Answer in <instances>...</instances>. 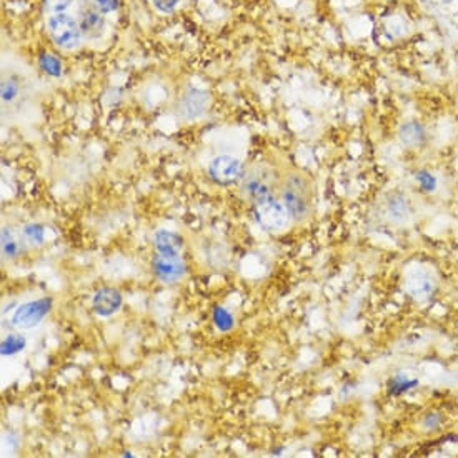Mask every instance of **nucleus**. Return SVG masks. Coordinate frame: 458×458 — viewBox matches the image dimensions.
Wrapping results in <instances>:
<instances>
[{
	"label": "nucleus",
	"mask_w": 458,
	"mask_h": 458,
	"mask_svg": "<svg viewBox=\"0 0 458 458\" xmlns=\"http://www.w3.org/2000/svg\"><path fill=\"white\" fill-rule=\"evenodd\" d=\"M280 187V182L275 175V171L268 165H254V167L243 175L240 193L248 202H260L268 197H274V193Z\"/></svg>",
	"instance_id": "obj_2"
},
{
	"label": "nucleus",
	"mask_w": 458,
	"mask_h": 458,
	"mask_svg": "<svg viewBox=\"0 0 458 458\" xmlns=\"http://www.w3.org/2000/svg\"><path fill=\"white\" fill-rule=\"evenodd\" d=\"M280 199L292 220L303 222L314 212V184L303 172H288L280 182Z\"/></svg>",
	"instance_id": "obj_1"
},
{
	"label": "nucleus",
	"mask_w": 458,
	"mask_h": 458,
	"mask_svg": "<svg viewBox=\"0 0 458 458\" xmlns=\"http://www.w3.org/2000/svg\"><path fill=\"white\" fill-rule=\"evenodd\" d=\"M179 2L180 0H153V6L160 12H164V14H171L179 6Z\"/></svg>",
	"instance_id": "obj_25"
},
{
	"label": "nucleus",
	"mask_w": 458,
	"mask_h": 458,
	"mask_svg": "<svg viewBox=\"0 0 458 458\" xmlns=\"http://www.w3.org/2000/svg\"><path fill=\"white\" fill-rule=\"evenodd\" d=\"M398 137H400V142L405 145V147L417 149L425 144L426 130L420 122L412 120L402 125L400 130H398Z\"/></svg>",
	"instance_id": "obj_13"
},
{
	"label": "nucleus",
	"mask_w": 458,
	"mask_h": 458,
	"mask_svg": "<svg viewBox=\"0 0 458 458\" xmlns=\"http://www.w3.org/2000/svg\"><path fill=\"white\" fill-rule=\"evenodd\" d=\"M255 219L262 227L268 230H282L290 222V213L285 208L282 200H277L275 197H268L265 200L254 204Z\"/></svg>",
	"instance_id": "obj_4"
},
{
	"label": "nucleus",
	"mask_w": 458,
	"mask_h": 458,
	"mask_svg": "<svg viewBox=\"0 0 458 458\" xmlns=\"http://www.w3.org/2000/svg\"><path fill=\"white\" fill-rule=\"evenodd\" d=\"M417 180H418V184H420L422 187L425 188V190H428V192L435 190L437 179L432 175V173H428V172H425V171L417 172Z\"/></svg>",
	"instance_id": "obj_22"
},
{
	"label": "nucleus",
	"mask_w": 458,
	"mask_h": 458,
	"mask_svg": "<svg viewBox=\"0 0 458 458\" xmlns=\"http://www.w3.org/2000/svg\"><path fill=\"white\" fill-rule=\"evenodd\" d=\"M77 22L85 39L97 41L105 32V17L94 2H82L77 12Z\"/></svg>",
	"instance_id": "obj_6"
},
{
	"label": "nucleus",
	"mask_w": 458,
	"mask_h": 458,
	"mask_svg": "<svg viewBox=\"0 0 458 458\" xmlns=\"http://www.w3.org/2000/svg\"><path fill=\"white\" fill-rule=\"evenodd\" d=\"M386 213L395 222H404L408 219V204L406 199L400 193H393L389 200H386Z\"/></svg>",
	"instance_id": "obj_14"
},
{
	"label": "nucleus",
	"mask_w": 458,
	"mask_h": 458,
	"mask_svg": "<svg viewBox=\"0 0 458 458\" xmlns=\"http://www.w3.org/2000/svg\"><path fill=\"white\" fill-rule=\"evenodd\" d=\"M417 382L415 380H412V382H402L400 378H393L392 382H390V392L392 393H402L404 392V390H408V389H412L413 385H415Z\"/></svg>",
	"instance_id": "obj_24"
},
{
	"label": "nucleus",
	"mask_w": 458,
	"mask_h": 458,
	"mask_svg": "<svg viewBox=\"0 0 458 458\" xmlns=\"http://www.w3.org/2000/svg\"><path fill=\"white\" fill-rule=\"evenodd\" d=\"M208 175L215 184H234L242 177V164L237 157L219 155L208 165Z\"/></svg>",
	"instance_id": "obj_7"
},
{
	"label": "nucleus",
	"mask_w": 458,
	"mask_h": 458,
	"mask_svg": "<svg viewBox=\"0 0 458 458\" xmlns=\"http://www.w3.org/2000/svg\"><path fill=\"white\" fill-rule=\"evenodd\" d=\"M72 2L74 0H42L43 9L49 12L50 15L62 14V12H65L70 6H72Z\"/></svg>",
	"instance_id": "obj_21"
},
{
	"label": "nucleus",
	"mask_w": 458,
	"mask_h": 458,
	"mask_svg": "<svg viewBox=\"0 0 458 458\" xmlns=\"http://www.w3.org/2000/svg\"><path fill=\"white\" fill-rule=\"evenodd\" d=\"M213 323L220 331H228L234 327V317L223 307H215L213 309Z\"/></svg>",
	"instance_id": "obj_19"
},
{
	"label": "nucleus",
	"mask_w": 458,
	"mask_h": 458,
	"mask_svg": "<svg viewBox=\"0 0 458 458\" xmlns=\"http://www.w3.org/2000/svg\"><path fill=\"white\" fill-rule=\"evenodd\" d=\"M39 65L45 74H49L50 77H61L62 75V62L52 54L43 52L39 57Z\"/></svg>",
	"instance_id": "obj_17"
},
{
	"label": "nucleus",
	"mask_w": 458,
	"mask_h": 458,
	"mask_svg": "<svg viewBox=\"0 0 458 458\" xmlns=\"http://www.w3.org/2000/svg\"><path fill=\"white\" fill-rule=\"evenodd\" d=\"M52 310V298H39L34 302H27L15 310L12 317V325L19 330H29L37 327L43 318Z\"/></svg>",
	"instance_id": "obj_5"
},
{
	"label": "nucleus",
	"mask_w": 458,
	"mask_h": 458,
	"mask_svg": "<svg viewBox=\"0 0 458 458\" xmlns=\"http://www.w3.org/2000/svg\"><path fill=\"white\" fill-rule=\"evenodd\" d=\"M405 290L410 297L424 300L428 297L433 290L432 277L424 270L410 272L405 279Z\"/></svg>",
	"instance_id": "obj_11"
},
{
	"label": "nucleus",
	"mask_w": 458,
	"mask_h": 458,
	"mask_svg": "<svg viewBox=\"0 0 458 458\" xmlns=\"http://www.w3.org/2000/svg\"><path fill=\"white\" fill-rule=\"evenodd\" d=\"M21 252V246H19L17 239H15L14 234H12L10 228H3L2 230V254L3 259L10 260L14 257L19 255Z\"/></svg>",
	"instance_id": "obj_16"
},
{
	"label": "nucleus",
	"mask_w": 458,
	"mask_h": 458,
	"mask_svg": "<svg viewBox=\"0 0 458 458\" xmlns=\"http://www.w3.org/2000/svg\"><path fill=\"white\" fill-rule=\"evenodd\" d=\"M23 237L29 240L32 246H41L43 243V237H45V232H43V227L39 223H30L23 228Z\"/></svg>",
	"instance_id": "obj_20"
},
{
	"label": "nucleus",
	"mask_w": 458,
	"mask_h": 458,
	"mask_svg": "<svg viewBox=\"0 0 458 458\" xmlns=\"http://www.w3.org/2000/svg\"><path fill=\"white\" fill-rule=\"evenodd\" d=\"M207 105H208L207 92L192 87V89H188L187 92L184 94V97H182L179 105L180 116L184 117L185 120H195V118H199L205 112Z\"/></svg>",
	"instance_id": "obj_9"
},
{
	"label": "nucleus",
	"mask_w": 458,
	"mask_h": 458,
	"mask_svg": "<svg viewBox=\"0 0 458 458\" xmlns=\"http://www.w3.org/2000/svg\"><path fill=\"white\" fill-rule=\"evenodd\" d=\"M25 345L27 342L22 335L19 334L7 335L6 340L2 342V347H0V353H2V357H12V355L22 352V350L25 349Z\"/></svg>",
	"instance_id": "obj_15"
},
{
	"label": "nucleus",
	"mask_w": 458,
	"mask_h": 458,
	"mask_svg": "<svg viewBox=\"0 0 458 458\" xmlns=\"http://www.w3.org/2000/svg\"><path fill=\"white\" fill-rule=\"evenodd\" d=\"M92 303L97 315H100V317H110V315H113L120 309L122 295L118 294V290H116V288L105 287L97 290V294L94 295Z\"/></svg>",
	"instance_id": "obj_10"
},
{
	"label": "nucleus",
	"mask_w": 458,
	"mask_h": 458,
	"mask_svg": "<svg viewBox=\"0 0 458 458\" xmlns=\"http://www.w3.org/2000/svg\"><path fill=\"white\" fill-rule=\"evenodd\" d=\"M47 25H49L50 37L61 49L74 50L82 43L84 34H82L77 19L72 15L65 14V12L50 15Z\"/></svg>",
	"instance_id": "obj_3"
},
{
	"label": "nucleus",
	"mask_w": 458,
	"mask_h": 458,
	"mask_svg": "<svg viewBox=\"0 0 458 458\" xmlns=\"http://www.w3.org/2000/svg\"><path fill=\"white\" fill-rule=\"evenodd\" d=\"M21 94V85H19L17 78H3L2 80V102L3 104H10L17 98Z\"/></svg>",
	"instance_id": "obj_18"
},
{
	"label": "nucleus",
	"mask_w": 458,
	"mask_h": 458,
	"mask_svg": "<svg viewBox=\"0 0 458 458\" xmlns=\"http://www.w3.org/2000/svg\"><path fill=\"white\" fill-rule=\"evenodd\" d=\"M94 3L104 15L118 9V0H94Z\"/></svg>",
	"instance_id": "obj_23"
},
{
	"label": "nucleus",
	"mask_w": 458,
	"mask_h": 458,
	"mask_svg": "<svg viewBox=\"0 0 458 458\" xmlns=\"http://www.w3.org/2000/svg\"><path fill=\"white\" fill-rule=\"evenodd\" d=\"M153 243H155L157 254L167 255V257H179L184 242L177 234H172L168 230H159L153 237Z\"/></svg>",
	"instance_id": "obj_12"
},
{
	"label": "nucleus",
	"mask_w": 458,
	"mask_h": 458,
	"mask_svg": "<svg viewBox=\"0 0 458 458\" xmlns=\"http://www.w3.org/2000/svg\"><path fill=\"white\" fill-rule=\"evenodd\" d=\"M153 272L164 283L179 282L185 274V263L182 257H167L155 254L152 259Z\"/></svg>",
	"instance_id": "obj_8"
}]
</instances>
